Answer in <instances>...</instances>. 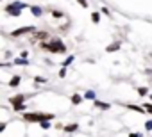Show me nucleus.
<instances>
[{"instance_id": "1", "label": "nucleus", "mask_w": 152, "mask_h": 137, "mask_svg": "<svg viewBox=\"0 0 152 137\" xmlns=\"http://www.w3.org/2000/svg\"><path fill=\"white\" fill-rule=\"evenodd\" d=\"M54 116L52 114H41V112H27V114H23V119L25 121H39V123H43V121H50Z\"/></svg>"}, {"instance_id": "2", "label": "nucleus", "mask_w": 152, "mask_h": 137, "mask_svg": "<svg viewBox=\"0 0 152 137\" xmlns=\"http://www.w3.org/2000/svg\"><path fill=\"white\" fill-rule=\"evenodd\" d=\"M47 50H50L54 53H63V52H66V46L61 41H52L50 45H47Z\"/></svg>"}, {"instance_id": "3", "label": "nucleus", "mask_w": 152, "mask_h": 137, "mask_svg": "<svg viewBox=\"0 0 152 137\" xmlns=\"http://www.w3.org/2000/svg\"><path fill=\"white\" fill-rule=\"evenodd\" d=\"M36 29L34 27H22V29H16L15 32H13V36H22V34H25V32H34Z\"/></svg>"}, {"instance_id": "4", "label": "nucleus", "mask_w": 152, "mask_h": 137, "mask_svg": "<svg viewBox=\"0 0 152 137\" xmlns=\"http://www.w3.org/2000/svg\"><path fill=\"white\" fill-rule=\"evenodd\" d=\"M23 100H25V96H23V94H18V96L11 98V103H13V107H18V105H23V103H22Z\"/></svg>"}, {"instance_id": "5", "label": "nucleus", "mask_w": 152, "mask_h": 137, "mask_svg": "<svg viewBox=\"0 0 152 137\" xmlns=\"http://www.w3.org/2000/svg\"><path fill=\"white\" fill-rule=\"evenodd\" d=\"M118 48H120V43H113V45L107 46V52H115V50H118Z\"/></svg>"}, {"instance_id": "6", "label": "nucleus", "mask_w": 152, "mask_h": 137, "mask_svg": "<svg viewBox=\"0 0 152 137\" xmlns=\"http://www.w3.org/2000/svg\"><path fill=\"white\" fill-rule=\"evenodd\" d=\"M18 84H20V77H13V79H11V82H9V86H13V87H15V86H18Z\"/></svg>"}, {"instance_id": "7", "label": "nucleus", "mask_w": 152, "mask_h": 137, "mask_svg": "<svg viewBox=\"0 0 152 137\" xmlns=\"http://www.w3.org/2000/svg\"><path fill=\"white\" fill-rule=\"evenodd\" d=\"M72 102H73L75 105H77V103H81V96H79V94H73V96H72Z\"/></svg>"}, {"instance_id": "8", "label": "nucleus", "mask_w": 152, "mask_h": 137, "mask_svg": "<svg viewBox=\"0 0 152 137\" xmlns=\"http://www.w3.org/2000/svg\"><path fill=\"white\" fill-rule=\"evenodd\" d=\"M66 132H73V130H77V125H70V126H64Z\"/></svg>"}, {"instance_id": "9", "label": "nucleus", "mask_w": 152, "mask_h": 137, "mask_svg": "<svg viewBox=\"0 0 152 137\" xmlns=\"http://www.w3.org/2000/svg\"><path fill=\"white\" fill-rule=\"evenodd\" d=\"M91 20H93V22L97 23V22L100 20V16H99V13H93V14H91Z\"/></svg>"}, {"instance_id": "10", "label": "nucleus", "mask_w": 152, "mask_h": 137, "mask_svg": "<svg viewBox=\"0 0 152 137\" xmlns=\"http://www.w3.org/2000/svg\"><path fill=\"white\" fill-rule=\"evenodd\" d=\"M95 105H97V107H102V109H107V107H109L107 103H102V102H95Z\"/></svg>"}, {"instance_id": "11", "label": "nucleus", "mask_w": 152, "mask_h": 137, "mask_svg": "<svg viewBox=\"0 0 152 137\" xmlns=\"http://www.w3.org/2000/svg\"><path fill=\"white\" fill-rule=\"evenodd\" d=\"M138 93H140L141 96H145V94H147V87H140V89H138Z\"/></svg>"}, {"instance_id": "12", "label": "nucleus", "mask_w": 152, "mask_h": 137, "mask_svg": "<svg viewBox=\"0 0 152 137\" xmlns=\"http://www.w3.org/2000/svg\"><path fill=\"white\" fill-rule=\"evenodd\" d=\"M32 13H34V14H41V9H39V7H32Z\"/></svg>"}, {"instance_id": "13", "label": "nucleus", "mask_w": 152, "mask_h": 137, "mask_svg": "<svg viewBox=\"0 0 152 137\" xmlns=\"http://www.w3.org/2000/svg\"><path fill=\"white\" fill-rule=\"evenodd\" d=\"M79 4H81L83 7H88V2H86V0H79Z\"/></svg>"}, {"instance_id": "14", "label": "nucleus", "mask_w": 152, "mask_h": 137, "mask_svg": "<svg viewBox=\"0 0 152 137\" xmlns=\"http://www.w3.org/2000/svg\"><path fill=\"white\" fill-rule=\"evenodd\" d=\"M72 61H73V57H68V59H66V61H64V66H68V64H70V62H72Z\"/></svg>"}, {"instance_id": "15", "label": "nucleus", "mask_w": 152, "mask_h": 137, "mask_svg": "<svg viewBox=\"0 0 152 137\" xmlns=\"http://www.w3.org/2000/svg\"><path fill=\"white\" fill-rule=\"evenodd\" d=\"M147 130H152V121H148V123H147Z\"/></svg>"}, {"instance_id": "16", "label": "nucleus", "mask_w": 152, "mask_h": 137, "mask_svg": "<svg viewBox=\"0 0 152 137\" xmlns=\"http://www.w3.org/2000/svg\"><path fill=\"white\" fill-rule=\"evenodd\" d=\"M131 137H140V135L138 133H131Z\"/></svg>"}]
</instances>
